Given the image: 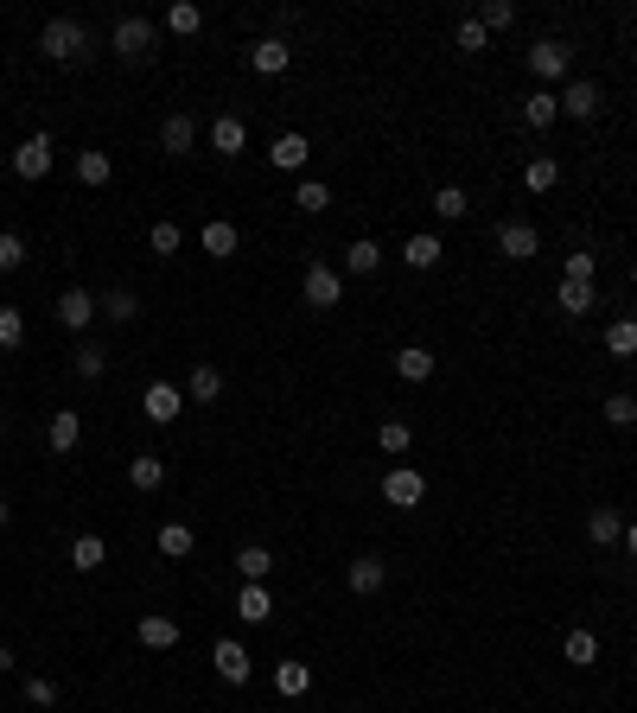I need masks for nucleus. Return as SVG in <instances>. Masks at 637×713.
<instances>
[{
	"label": "nucleus",
	"mask_w": 637,
	"mask_h": 713,
	"mask_svg": "<svg viewBox=\"0 0 637 713\" xmlns=\"http://www.w3.org/2000/svg\"><path fill=\"white\" fill-rule=\"evenodd\" d=\"M39 51H45L51 64H77V58H90V32H83L77 20H45Z\"/></svg>",
	"instance_id": "f257e3e1"
},
{
	"label": "nucleus",
	"mask_w": 637,
	"mask_h": 713,
	"mask_svg": "<svg viewBox=\"0 0 637 713\" xmlns=\"http://www.w3.org/2000/svg\"><path fill=\"white\" fill-rule=\"evenodd\" d=\"M306 306H319V312H332L338 300H344V274L338 268H325V262H313V268H306Z\"/></svg>",
	"instance_id": "f03ea898"
},
{
	"label": "nucleus",
	"mask_w": 637,
	"mask_h": 713,
	"mask_svg": "<svg viewBox=\"0 0 637 713\" xmlns=\"http://www.w3.org/2000/svg\"><path fill=\"white\" fill-rule=\"evenodd\" d=\"M141 414H147L153 427L179 421V414H185V389H172V382H147V395H141Z\"/></svg>",
	"instance_id": "7ed1b4c3"
},
{
	"label": "nucleus",
	"mask_w": 637,
	"mask_h": 713,
	"mask_svg": "<svg viewBox=\"0 0 637 713\" xmlns=\"http://www.w3.org/2000/svg\"><path fill=\"white\" fill-rule=\"evenodd\" d=\"M153 20H122L115 26V58H128V64H141V58H153Z\"/></svg>",
	"instance_id": "20e7f679"
},
{
	"label": "nucleus",
	"mask_w": 637,
	"mask_h": 713,
	"mask_svg": "<svg viewBox=\"0 0 637 713\" xmlns=\"http://www.w3.org/2000/svg\"><path fill=\"white\" fill-rule=\"evenodd\" d=\"M383 497L395 503V510H415V503L427 497V478L415 472V465H395V472L383 478Z\"/></svg>",
	"instance_id": "39448f33"
},
{
	"label": "nucleus",
	"mask_w": 637,
	"mask_h": 713,
	"mask_svg": "<svg viewBox=\"0 0 637 713\" xmlns=\"http://www.w3.org/2000/svg\"><path fill=\"white\" fill-rule=\"evenodd\" d=\"M13 172H20V179H45L51 172V134H26V141L13 147Z\"/></svg>",
	"instance_id": "423d86ee"
},
{
	"label": "nucleus",
	"mask_w": 637,
	"mask_h": 713,
	"mask_svg": "<svg viewBox=\"0 0 637 713\" xmlns=\"http://www.w3.org/2000/svg\"><path fill=\"white\" fill-rule=\"evenodd\" d=\"M51 312H58V325H64V332H83V325L96 319V300H90V293H83V287H64V293H58V306H51Z\"/></svg>",
	"instance_id": "0eeeda50"
},
{
	"label": "nucleus",
	"mask_w": 637,
	"mask_h": 713,
	"mask_svg": "<svg viewBox=\"0 0 637 713\" xmlns=\"http://www.w3.org/2000/svg\"><path fill=\"white\" fill-rule=\"evenodd\" d=\"M497 249H504L510 262H529V255L542 249V236L529 230V223H516V217H510V223H497Z\"/></svg>",
	"instance_id": "6e6552de"
},
{
	"label": "nucleus",
	"mask_w": 637,
	"mask_h": 713,
	"mask_svg": "<svg viewBox=\"0 0 637 713\" xmlns=\"http://www.w3.org/2000/svg\"><path fill=\"white\" fill-rule=\"evenodd\" d=\"M211 663H217V675H223V682H249V650H243V643H236V637H217V650H211Z\"/></svg>",
	"instance_id": "1a4fd4ad"
},
{
	"label": "nucleus",
	"mask_w": 637,
	"mask_h": 713,
	"mask_svg": "<svg viewBox=\"0 0 637 713\" xmlns=\"http://www.w3.org/2000/svg\"><path fill=\"white\" fill-rule=\"evenodd\" d=\"M192 141H198V121H192V115H166V121H160V153L185 160V153H192Z\"/></svg>",
	"instance_id": "9d476101"
},
{
	"label": "nucleus",
	"mask_w": 637,
	"mask_h": 713,
	"mask_svg": "<svg viewBox=\"0 0 637 713\" xmlns=\"http://www.w3.org/2000/svg\"><path fill=\"white\" fill-rule=\"evenodd\" d=\"M561 115H574V121H593V115H599V83L574 77V83L561 90Z\"/></svg>",
	"instance_id": "9b49d317"
},
{
	"label": "nucleus",
	"mask_w": 637,
	"mask_h": 713,
	"mask_svg": "<svg viewBox=\"0 0 637 713\" xmlns=\"http://www.w3.org/2000/svg\"><path fill=\"white\" fill-rule=\"evenodd\" d=\"M561 121V96L555 90H529L523 96V128H555Z\"/></svg>",
	"instance_id": "f8f14e48"
},
{
	"label": "nucleus",
	"mask_w": 637,
	"mask_h": 713,
	"mask_svg": "<svg viewBox=\"0 0 637 713\" xmlns=\"http://www.w3.org/2000/svg\"><path fill=\"white\" fill-rule=\"evenodd\" d=\"M45 440H51V452H77V440H83V421H77V408H58L45 421Z\"/></svg>",
	"instance_id": "ddd939ff"
},
{
	"label": "nucleus",
	"mask_w": 637,
	"mask_h": 713,
	"mask_svg": "<svg viewBox=\"0 0 637 713\" xmlns=\"http://www.w3.org/2000/svg\"><path fill=\"white\" fill-rule=\"evenodd\" d=\"M529 71L536 77H567V45L561 39H536L529 45Z\"/></svg>",
	"instance_id": "4468645a"
},
{
	"label": "nucleus",
	"mask_w": 637,
	"mask_h": 713,
	"mask_svg": "<svg viewBox=\"0 0 637 713\" xmlns=\"http://www.w3.org/2000/svg\"><path fill=\"white\" fill-rule=\"evenodd\" d=\"M383 580H389V567L376 561V554H357V561L344 567V586H351V593H376Z\"/></svg>",
	"instance_id": "2eb2a0df"
},
{
	"label": "nucleus",
	"mask_w": 637,
	"mask_h": 713,
	"mask_svg": "<svg viewBox=\"0 0 637 713\" xmlns=\"http://www.w3.org/2000/svg\"><path fill=\"white\" fill-rule=\"evenodd\" d=\"M236 573H243L249 586H268V573H274V554H268L262 542H243V548H236Z\"/></svg>",
	"instance_id": "dca6fc26"
},
{
	"label": "nucleus",
	"mask_w": 637,
	"mask_h": 713,
	"mask_svg": "<svg viewBox=\"0 0 637 713\" xmlns=\"http://www.w3.org/2000/svg\"><path fill=\"white\" fill-rule=\"evenodd\" d=\"M211 147L223 153V160H230V153H243V147H249L243 115H217V121H211Z\"/></svg>",
	"instance_id": "f3484780"
},
{
	"label": "nucleus",
	"mask_w": 637,
	"mask_h": 713,
	"mask_svg": "<svg viewBox=\"0 0 637 713\" xmlns=\"http://www.w3.org/2000/svg\"><path fill=\"white\" fill-rule=\"evenodd\" d=\"M198 242H204V255H217V262H223V255H236V249H243V230H236V223H223V217H211Z\"/></svg>",
	"instance_id": "a211bd4d"
},
{
	"label": "nucleus",
	"mask_w": 637,
	"mask_h": 713,
	"mask_svg": "<svg viewBox=\"0 0 637 713\" xmlns=\"http://www.w3.org/2000/svg\"><path fill=\"white\" fill-rule=\"evenodd\" d=\"M128 484H134V491H160V484H166V459H160V452H134Z\"/></svg>",
	"instance_id": "6ab92c4d"
},
{
	"label": "nucleus",
	"mask_w": 637,
	"mask_h": 713,
	"mask_svg": "<svg viewBox=\"0 0 637 713\" xmlns=\"http://www.w3.org/2000/svg\"><path fill=\"white\" fill-rule=\"evenodd\" d=\"M236 618H243V624H268V618H274L268 586H249V580H243V593H236Z\"/></svg>",
	"instance_id": "aec40b11"
},
{
	"label": "nucleus",
	"mask_w": 637,
	"mask_h": 713,
	"mask_svg": "<svg viewBox=\"0 0 637 713\" xmlns=\"http://www.w3.org/2000/svg\"><path fill=\"white\" fill-rule=\"evenodd\" d=\"M587 535H593V542H599V548H612V542H625V516H618V510H612V503H599V510L587 516Z\"/></svg>",
	"instance_id": "412c9836"
},
{
	"label": "nucleus",
	"mask_w": 637,
	"mask_h": 713,
	"mask_svg": "<svg viewBox=\"0 0 637 713\" xmlns=\"http://www.w3.org/2000/svg\"><path fill=\"white\" fill-rule=\"evenodd\" d=\"M395 376H402V382H427V376H434V351L402 344V351H395Z\"/></svg>",
	"instance_id": "4be33fe9"
},
{
	"label": "nucleus",
	"mask_w": 637,
	"mask_h": 713,
	"mask_svg": "<svg viewBox=\"0 0 637 713\" xmlns=\"http://www.w3.org/2000/svg\"><path fill=\"white\" fill-rule=\"evenodd\" d=\"M134 637H141L147 650H172V643H179V624H172V618H160V612H147L141 624H134Z\"/></svg>",
	"instance_id": "5701e85b"
},
{
	"label": "nucleus",
	"mask_w": 637,
	"mask_h": 713,
	"mask_svg": "<svg viewBox=\"0 0 637 713\" xmlns=\"http://www.w3.org/2000/svg\"><path fill=\"white\" fill-rule=\"evenodd\" d=\"M185 395H192V402H217V395H223V370H217V363H192Z\"/></svg>",
	"instance_id": "b1692460"
},
{
	"label": "nucleus",
	"mask_w": 637,
	"mask_h": 713,
	"mask_svg": "<svg viewBox=\"0 0 637 713\" xmlns=\"http://www.w3.org/2000/svg\"><path fill=\"white\" fill-rule=\"evenodd\" d=\"M561 656H567L574 669H593V663H599V637H593V631H567V637H561Z\"/></svg>",
	"instance_id": "393cba45"
},
{
	"label": "nucleus",
	"mask_w": 637,
	"mask_h": 713,
	"mask_svg": "<svg viewBox=\"0 0 637 713\" xmlns=\"http://www.w3.org/2000/svg\"><path fill=\"white\" fill-rule=\"evenodd\" d=\"M306 153H313V147H306V134H281V141L268 147V160L281 166V172H300V166H306Z\"/></svg>",
	"instance_id": "a878e982"
},
{
	"label": "nucleus",
	"mask_w": 637,
	"mask_h": 713,
	"mask_svg": "<svg viewBox=\"0 0 637 713\" xmlns=\"http://www.w3.org/2000/svg\"><path fill=\"white\" fill-rule=\"evenodd\" d=\"M287 58H294V51H287L281 39H262V45L249 51V64H255L262 77H281V71H287Z\"/></svg>",
	"instance_id": "bb28decb"
},
{
	"label": "nucleus",
	"mask_w": 637,
	"mask_h": 713,
	"mask_svg": "<svg viewBox=\"0 0 637 713\" xmlns=\"http://www.w3.org/2000/svg\"><path fill=\"white\" fill-rule=\"evenodd\" d=\"M344 268H351V274H376V268H383V242H376V236L351 242V249H344Z\"/></svg>",
	"instance_id": "cd10ccee"
},
{
	"label": "nucleus",
	"mask_w": 637,
	"mask_h": 713,
	"mask_svg": "<svg viewBox=\"0 0 637 713\" xmlns=\"http://www.w3.org/2000/svg\"><path fill=\"white\" fill-rule=\"evenodd\" d=\"M440 255H446V249H440V236H408V242H402V262L415 268V274H421V268H434Z\"/></svg>",
	"instance_id": "c85d7f7f"
},
{
	"label": "nucleus",
	"mask_w": 637,
	"mask_h": 713,
	"mask_svg": "<svg viewBox=\"0 0 637 713\" xmlns=\"http://www.w3.org/2000/svg\"><path fill=\"white\" fill-rule=\"evenodd\" d=\"M102 561H109V548H102V535H77V542H71V567H77V573H96Z\"/></svg>",
	"instance_id": "c756f323"
},
{
	"label": "nucleus",
	"mask_w": 637,
	"mask_h": 713,
	"mask_svg": "<svg viewBox=\"0 0 637 713\" xmlns=\"http://www.w3.org/2000/svg\"><path fill=\"white\" fill-rule=\"evenodd\" d=\"M77 179H83V185H109V179H115V160H109V153H96V147L77 153Z\"/></svg>",
	"instance_id": "7c9ffc66"
},
{
	"label": "nucleus",
	"mask_w": 637,
	"mask_h": 713,
	"mask_svg": "<svg viewBox=\"0 0 637 713\" xmlns=\"http://www.w3.org/2000/svg\"><path fill=\"white\" fill-rule=\"evenodd\" d=\"M376 446H383L389 459H402V452L415 446V427H408V421H383V427H376Z\"/></svg>",
	"instance_id": "2f4dec72"
},
{
	"label": "nucleus",
	"mask_w": 637,
	"mask_h": 713,
	"mask_svg": "<svg viewBox=\"0 0 637 713\" xmlns=\"http://www.w3.org/2000/svg\"><path fill=\"white\" fill-rule=\"evenodd\" d=\"M192 542H198V535L185 529V523H160V554H166V561H185Z\"/></svg>",
	"instance_id": "473e14b6"
},
{
	"label": "nucleus",
	"mask_w": 637,
	"mask_h": 713,
	"mask_svg": "<svg viewBox=\"0 0 637 713\" xmlns=\"http://www.w3.org/2000/svg\"><path fill=\"white\" fill-rule=\"evenodd\" d=\"M606 351L612 357H637V319H612L606 325Z\"/></svg>",
	"instance_id": "72a5a7b5"
},
{
	"label": "nucleus",
	"mask_w": 637,
	"mask_h": 713,
	"mask_svg": "<svg viewBox=\"0 0 637 713\" xmlns=\"http://www.w3.org/2000/svg\"><path fill=\"white\" fill-rule=\"evenodd\" d=\"M274 688H281L287 701H294V694L313 688V669H306V663H281V669H274Z\"/></svg>",
	"instance_id": "f704fd0d"
},
{
	"label": "nucleus",
	"mask_w": 637,
	"mask_h": 713,
	"mask_svg": "<svg viewBox=\"0 0 637 713\" xmlns=\"http://www.w3.org/2000/svg\"><path fill=\"white\" fill-rule=\"evenodd\" d=\"M555 179H561V166L548 160V153H536V160L523 166V185H529V191H555Z\"/></svg>",
	"instance_id": "c9c22d12"
},
{
	"label": "nucleus",
	"mask_w": 637,
	"mask_h": 713,
	"mask_svg": "<svg viewBox=\"0 0 637 713\" xmlns=\"http://www.w3.org/2000/svg\"><path fill=\"white\" fill-rule=\"evenodd\" d=\"M555 300H561V312H574V319H580V312H593V306H599V293H593V287H580V281H561Z\"/></svg>",
	"instance_id": "e433bc0d"
},
{
	"label": "nucleus",
	"mask_w": 637,
	"mask_h": 713,
	"mask_svg": "<svg viewBox=\"0 0 637 713\" xmlns=\"http://www.w3.org/2000/svg\"><path fill=\"white\" fill-rule=\"evenodd\" d=\"M434 211H440L446 223H459V217L472 211V198H466V191H459V185H440V191H434Z\"/></svg>",
	"instance_id": "4c0bfd02"
},
{
	"label": "nucleus",
	"mask_w": 637,
	"mask_h": 713,
	"mask_svg": "<svg viewBox=\"0 0 637 713\" xmlns=\"http://www.w3.org/2000/svg\"><path fill=\"white\" fill-rule=\"evenodd\" d=\"M198 26H204V13L192 7V0H179V7H166V32H179V39H192Z\"/></svg>",
	"instance_id": "58836bf2"
},
{
	"label": "nucleus",
	"mask_w": 637,
	"mask_h": 713,
	"mask_svg": "<svg viewBox=\"0 0 637 713\" xmlns=\"http://www.w3.org/2000/svg\"><path fill=\"white\" fill-rule=\"evenodd\" d=\"M102 370H109V351H102V344H90V338H83V344H77V376H83V382H96Z\"/></svg>",
	"instance_id": "ea45409f"
},
{
	"label": "nucleus",
	"mask_w": 637,
	"mask_h": 713,
	"mask_svg": "<svg viewBox=\"0 0 637 713\" xmlns=\"http://www.w3.org/2000/svg\"><path fill=\"white\" fill-rule=\"evenodd\" d=\"M20 338H26L20 306H0V351H20Z\"/></svg>",
	"instance_id": "a19ab883"
},
{
	"label": "nucleus",
	"mask_w": 637,
	"mask_h": 713,
	"mask_svg": "<svg viewBox=\"0 0 637 713\" xmlns=\"http://www.w3.org/2000/svg\"><path fill=\"white\" fill-rule=\"evenodd\" d=\"M96 306H102V312H109V319H115V325H128V319H134V312H141V300H134V293H128V287H115V293H109V300H96Z\"/></svg>",
	"instance_id": "79ce46f5"
},
{
	"label": "nucleus",
	"mask_w": 637,
	"mask_h": 713,
	"mask_svg": "<svg viewBox=\"0 0 637 713\" xmlns=\"http://www.w3.org/2000/svg\"><path fill=\"white\" fill-rule=\"evenodd\" d=\"M13 268H26V242L13 230H0V274H13Z\"/></svg>",
	"instance_id": "37998d69"
},
{
	"label": "nucleus",
	"mask_w": 637,
	"mask_h": 713,
	"mask_svg": "<svg viewBox=\"0 0 637 713\" xmlns=\"http://www.w3.org/2000/svg\"><path fill=\"white\" fill-rule=\"evenodd\" d=\"M294 204H300V211H313V217H319V211H325V204H332V191H325L319 179H306V185L294 191Z\"/></svg>",
	"instance_id": "c03bdc74"
},
{
	"label": "nucleus",
	"mask_w": 637,
	"mask_h": 713,
	"mask_svg": "<svg viewBox=\"0 0 637 713\" xmlns=\"http://www.w3.org/2000/svg\"><path fill=\"white\" fill-rule=\"evenodd\" d=\"M485 39H491L485 20H459V32H453V45H459V51H485Z\"/></svg>",
	"instance_id": "a18cd8bd"
},
{
	"label": "nucleus",
	"mask_w": 637,
	"mask_h": 713,
	"mask_svg": "<svg viewBox=\"0 0 637 713\" xmlns=\"http://www.w3.org/2000/svg\"><path fill=\"white\" fill-rule=\"evenodd\" d=\"M606 421L612 427H637V402L631 395H606Z\"/></svg>",
	"instance_id": "49530a36"
},
{
	"label": "nucleus",
	"mask_w": 637,
	"mask_h": 713,
	"mask_svg": "<svg viewBox=\"0 0 637 713\" xmlns=\"http://www.w3.org/2000/svg\"><path fill=\"white\" fill-rule=\"evenodd\" d=\"M26 701H32V707H58V682H45V675H26Z\"/></svg>",
	"instance_id": "de8ad7c7"
},
{
	"label": "nucleus",
	"mask_w": 637,
	"mask_h": 713,
	"mask_svg": "<svg viewBox=\"0 0 637 713\" xmlns=\"http://www.w3.org/2000/svg\"><path fill=\"white\" fill-rule=\"evenodd\" d=\"M561 281H580V287H593V255H587V249H574V255H567V274H561Z\"/></svg>",
	"instance_id": "09e8293b"
},
{
	"label": "nucleus",
	"mask_w": 637,
	"mask_h": 713,
	"mask_svg": "<svg viewBox=\"0 0 637 713\" xmlns=\"http://www.w3.org/2000/svg\"><path fill=\"white\" fill-rule=\"evenodd\" d=\"M147 242H153V249H160V255H172V249H179V223H153V230H147Z\"/></svg>",
	"instance_id": "8fccbe9b"
},
{
	"label": "nucleus",
	"mask_w": 637,
	"mask_h": 713,
	"mask_svg": "<svg viewBox=\"0 0 637 713\" xmlns=\"http://www.w3.org/2000/svg\"><path fill=\"white\" fill-rule=\"evenodd\" d=\"M478 20H485V32H491V26H510L516 7H510V0H485V13H478Z\"/></svg>",
	"instance_id": "3c124183"
},
{
	"label": "nucleus",
	"mask_w": 637,
	"mask_h": 713,
	"mask_svg": "<svg viewBox=\"0 0 637 713\" xmlns=\"http://www.w3.org/2000/svg\"><path fill=\"white\" fill-rule=\"evenodd\" d=\"M625 554H631V561H637V516H631V523H625Z\"/></svg>",
	"instance_id": "603ef678"
},
{
	"label": "nucleus",
	"mask_w": 637,
	"mask_h": 713,
	"mask_svg": "<svg viewBox=\"0 0 637 713\" xmlns=\"http://www.w3.org/2000/svg\"><path fill=\"white\" fill-rule=\"evenodd\" d=\"M0 529H7V503H0Z\"/></svg>",
	"instance_id": "864d4df0"
},
{
	"label": "nucleus",
	"mask_w": 637,
	"mask_h": 713,
	"mask_svg": "<svg viewBox=\"0 0 637 713\" xmlns=\"http://www.w3.org/2000/svg\"><path fill=\"white\" fill-rule=\"evenodd\" d=\"M0 433H7V408H0Z\"/></svg>",
	"instance_id": "5fc2aeb1"
},
{
	"label": "nucleus",
	"mask_w": 637,
	"mask_h": 713,
	"mask_svg": "<svg viewBox=\"0 0 637 713\" xmlns=\"http://www.w3.org/2000/svg\"><path fill=\"white\" fill-rule=\"evenodd\" d=\"M631 281H637V262H631Z\"/></svg>",
	"instance_id": "6e6d98bb"
}]
</instances>
